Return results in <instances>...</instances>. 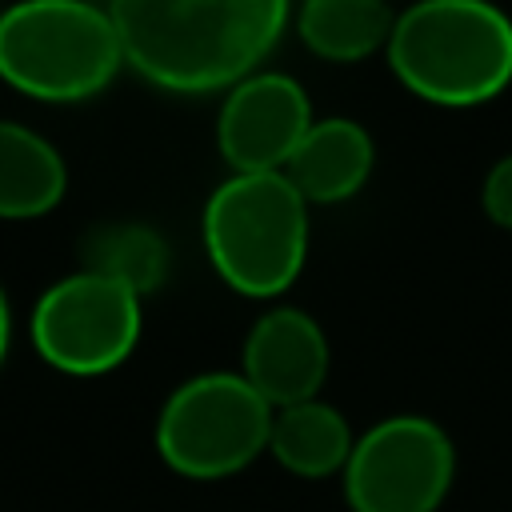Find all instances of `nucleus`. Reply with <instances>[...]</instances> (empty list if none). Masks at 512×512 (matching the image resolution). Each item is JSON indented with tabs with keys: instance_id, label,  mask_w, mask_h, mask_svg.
<instances>
[{
	"instance_id": "f257e3e1",
	"label": "nucleus",
	"mask_w": 512,
	"mask_h": 512,
	"mask_svg": "<svg viewBox=\"0 0 512 512\" xmlns=\"http://www.w3.org/2000/svg\"><path fill=\"white\" fill-rule=\"evenodd\" d=\"M124 68L172 96L232 92L292 24L284 0H116Z\"/></svg>"
},
{
	"instance_id": "f03ea898",
	"label": "nucleus",
	"mask_w": 512,
	"mask_h": 512,
	"mask_svg": "<svg viewBox=\"0 0 512 512\" xmlns=\"http://www.w3.org/2000/svg\"><path fill=\"white\" fill-rule=\"evenodd\" d=\"M384 60L416 100L476 108L512 84V20L484 0H420L396 12Z\"/></svg>"
},
{
	"instance_id": "7ed1b4c3",
	"label": "nucleus",
	"mask_w": 512,
	"mask_h": 512,
	"mask_svg": "<svg viewBox=\"0 0 512 512\" xmlns=\"http://www.w3.org/2000/svg\"><path fill=\"white\" fill-rule=\"evenodd\" d=\"M200 236L216 276L252 300L284 296L308 260V200L284 172L220 180L200 216Z\"/></svg>"
},
{
	"instance_id": "20e7f679",
	"label": "nucleus",
	"mask_w": 512,
	"mask_h": 512,
	"mask_svg": "<svg viewBox=\"0 0 512 512\" xmlns=\"http://www.w3.org/2000/svg\"><path fill=\"white\" fill-rule=\"evenodd\" d=\"M124 68L112 4L24 0L0 12V80L40 104L100 96Z\"/></svg>"
},
{
	"instance_id": "39448f33",
	"label": "nucleus",
	"mask_w": 512,
	"mask_h": 512,
	"mask_svg": "<svg viewBox=\"0 0 512 512\" xmlns=\"http://www.w3.org/2000/svg\"><path fill=\"white\" fill-rule=\"evenodd\" d=\"M272 404L236 372L180 380L156 412V452L184 480H228L268 452Z\"/></svg>"
},
{
	"instance_id": "423d86ee",
	"label": "nucleus",
	"mask_w": 512,
	"mask_h": 512,
	"mask_svg": "<svg viewBox=\"0 0 512 512\" xmlns=\"http://www.w3.org/2000/svg\"><path fill=\"white\" fill-rule=\"evenodd\" d=\"M144 332V300L88 268L48 284L28 316L32 352L64 376H104L120 368Z\"/></svg>"
},
{
	"instance_id": "0eeeda50",
	"label": "nucleus",
	"mask_w": 512,
	"mask_h": 512,
	"mask_svg": "<svg viewBox=\"0 0 512 512\" xmlns=\"http://www.w3.org/2000/svg\"><path fill=\"white\" fill-rule=\"evenodd\" d=\"M456 476L448 432L420 412H392L356 436L340 472L352 512H436Z\"/></svg>"
},
{
	"instance_id": "6e6552de",
	"label": "nucleus",
	"mask_w": 512,
	"mask_h": 512,
	"mask_svg": "<svg viewBox=\"0 0 512 512\" xmlns=\"http://www.w3.org/2000/svg\"><path fill=\"white\" fill-rule=\"evenodd\" d=\"M316 124L308 88L276 68H260L224 92L216 112V148L228 176L284 172L308 128Z\"/></svg>"
},
{
	"instance_id": "1a4fd4ad",
	"label": "nucleus",
	"mask_w": 512,
	"mask_h": 512,
	"mask_svg": "<svg viewBox=\"0 0 512 512\" xmlns=\"http://www.w3.org/2000/svg\"><path fill=\"white\" fill-rule=\"evenodd\" d=\"M328 336L312 312L292 304H272L260 312L240 344V376L272 404H304L316 400L328 380Z\"/></svg>"
},
{
	"instance_id": "9d476101",
	"label": "nucleus",
	"mask_w": 512,
	"mask_h": 512,
	"mask_svg": "<svg viewBox=\"0 0 512 512\" xmlns=\"http://www.w3.org/2000/svg\"><path fill=\"white\" fill-rule=\"evenodd\" d=\"M376 168L372 132L352 116H324L308 128L300 148L292 152L284 176L312 204H344L352 200Z\"/></svg>"
},
{
	"instance_id": "9b49d317",
	"label": "nucleus",
	"mask_w": 512,
	"mask_h": 512,
	"mask_svg": "<svg viewBox=\"0 0 512 512\" xmlns=\"http://www.w3.org/2000/svg\"><path fill=\"white\" fill-rule=\"evenodd\" d=\"M68 192L60 148L20 120H0V220L48 216Z\"/></svg>"
},
{
	"instance_id": "f8f14e48",
	"label": "nucleus",
	"mask_w": 512,
	"mask_h": 512,
	"mask_svg": "<svg viewBox=\"0 0 512 512\" xmlns=\"http://www.w3.org/2000/svg\"><path fill=\"white\" fill-rule=\"evenodd\" d=\"M352 444H356V436H352L344 412L320 396L272 412L268 452L284 472H292L300 480L340 476L352 456Z\"/></svg>"
},
{
	"instance_id": "ddd939ff",
	"label": "nucleus",
	"mask_w": 512,
	"mask_h": 512,
	"mask_svg": "<svg viewBox=\"0 0 512 512\" xmlns=\"http://www.w3.org/2000/svg\"><path fill=\"white\" fill-rule=\"evenodd\" d=\"M392 24L396 8L384 0H308L292 8L296 40L328 64H356L372 52H384Z\"/></svg>"
},
{
	"instance_id": "4468645a",
	"label": "nucleus",
	"mask_w": 512,
	"mask_h": 512,
	"mask_svg": "<svg viewBox=\"0 0 512 512\" xmlns=\"http://www.w3.org/2000/svg\"><path fill=\"white\" fill-rule=\"evenodd\" d=\"M80 268L100 272L144 300L168 280V244L152 224L140 220L100 224L80 240Z\"/></svg>"
},
{
	"instance_id": "2eb2a0df",
	"label": "nucleus",
	"mask_w": 512,
	"mask_h": 512,
	"mask_svg": "<svg viewBox=\"0 0 512 512\" xmlns=\"http://www.w3.org/2000/svg\"><path fill=\"white\" fill-rule=\"evenodd\" d=\"M480 208H484L488 224L512 232V152H504V156L484 172V184H480Z\"/></svg>"
},
{
	"instance_id": "dca6fc26",
	"label": "nucleus",
	"mask_w": 512,
	"mask_h": 512,
	"mask_svg": "<svg viewBox=\"0 0 512 512\" xmlns=\"http://www.w3.org/2000/svg\"><path fill=\"white\" fill-rule=\"evenodd\" d=\"M8 344H12V308H8V296L0 288V364L8 356Z\"/></svg>"
}]
</instances>
